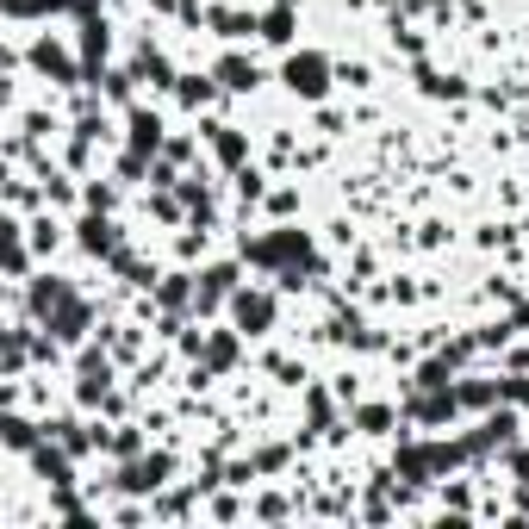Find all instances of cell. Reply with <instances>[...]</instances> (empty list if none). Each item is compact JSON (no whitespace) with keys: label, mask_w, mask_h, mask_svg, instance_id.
Segmentation results:
<instances>
[{"label":"cell","mask_w":529,"mask_h":529,"mask_svg":"<svg viewBox=\"0 0 529 529\" xmlns=\"http://www.w3.org/2000/svg\"><path fill=\"white\" fill-rule=\"evenodd\" d=\"M32 63H37L44 75L57 69V81H69V75H75V57H69V50H57L50 37H37V44H32Z\"/></svg>","instance_id":"cell-2"},{"label":"cell","mask_w":529,"mask_h":529,"mask_svg":"<svg viewBox=\"0 0 529 529\" xmlns=\"http://www.w3.org/2000/svg\"><path fill=\"white\" fill-rule=\"evenodd\" d=\"M156 138H162V119H156V112H138V119H131V143H138V150H156Z\"/></svg>","instance_id":"cell-6"},{"label":"cell","mask_w":529,"mask_h":529,"mask_svg":"<svg viewBox=\"0 0 529 529\" xmlns=\"http://www.w3.org/2000/svg\"><path fill=\"white\" fill-rule=\"evenodd\" d=\"M162 473H169V455H150V461H138V467H125L119 486H125V493H156V486H169Z\"/></svg>","instance_id":"cell-1"},{"label":"cell","mask_w":529,"mask_h":529,"mask_svg":"<svg viewBox=\"0 0 529 529\" xmlns=\"http://www.w3.org/2000/svg\"><path fill=\"white\" fill-rule=\"evenodd\" d=\"M181 100H187V106H206V100H212V88L200 81V75H187V81H181Z\"/></svg>","instance_id":"cell-9"},{"label":"cell","mask_w":529,"mask_h":529,"mask_svg":"<svg viewBox=\"0 0 529 529\" xmlns=\"http://www.w3.org/2000/svg\"><path fill=\"white\" fill-rule=\"evenodd\" d=\"M81 244L94 249V255H112V249H119V237H112V224H100V218H88V224H81Z\"/></svg>","instance_id":"cell-5"},{"label":"cell","mask_w":529,"mask_h":529,"mask_svg":"<svg viewBox=\"0 0 529 529\" xmlns=\"http://www.w3.org/2000/svg\"><path fill=\"white\" fill-rule=\"evenodd\" d=\"M237 317L255 324V337H262V324L275 317V299H268V293H244V299H237Z\"/></svg>","instance_id":"cell-3"},{"label":"cell","mask_w":529,"mask_h":529,"mask_svg":"<svg viewBox=\"0 0 529 529\" xmlns=\"http://www.w3.org/2000/svg\"><path fill=\"white\" fill-rule=\"evenodd\" d=\"M355 423H361L368 436H387V430H392V411H387V405H368V411H361Z\"/></svg>","instance_id":"cell-7"},{"label":"cell","mask_w":529,"mask_h":529,"mask_svg":"<svg viewBox=\"0 0 529 529\" xmlns=\"http://www.w3.org/2000/svg\"><path fill=\"white\" fill-rule=\"evenodd\" d=\"M218 75H224V88H231V94L255 88V63H244V57H224V63H218Z\"/></svg>","instance_id":"cell-4"},{"label":"cell","mask_w":529,"mask_h":529,"mask_svg":"<svg viewBox=\"0 0 529 529\" xmlns=\"http://www.w3.org/2000/svg\"><path fill=\"white\" fill-rule=\"evenodd\" d=\"M32 442H37V436H32V423L13 411V418H6V449H32Z\"/></svg>","instance_id":"cell-8"}]
</instances>
